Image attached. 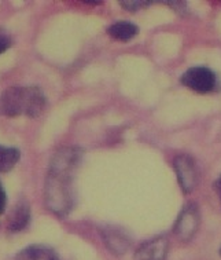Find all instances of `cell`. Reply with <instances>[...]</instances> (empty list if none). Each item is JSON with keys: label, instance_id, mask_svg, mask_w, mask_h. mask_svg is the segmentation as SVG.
Returning <instances> with one entry per match:
<instances>
[{"label": "cell", "instance_id": "obj_2", "mask_svg": "<svg viewBox=\"0 0 221 260\" xmlns=\"http://www.w3.org/2000/svg\"><path fill=\"white\" fill-rule=\"evenodd\" d=\"M46 105L47 100L39 87H10L0 95V114L7 117H39Z\"/></svg>", "mask_w": 221, "mask_h": 260}, {"label": "cell", "instance_id": "obj_6", "mask_svg": "<svg viewBox=\"0 0 221 260\" xmlns=\"http://www.w3.org/2000/svg\"><path fill=\"white\" fill-rule=\"evenodd\" d=\"M100 233L106 246L114 255H123L131 245V238L121 227L104 226Z\"/></svg>", "mask_w": 221, "mask_h": 260}, {"label": "cell", "instance_id": "obj_5", "mask_svg": "<svg viewBox=\"0 0 221 260\" xmlns=\"http://www.w3.org/2000/svg\"><path fill=\"white\" fill-rule=\"evenodd\" d=\"M174 172L184 193H190L197 185V168L194 160L190 156H177L173 161Z\"/></svg>", "mask_w": 221, "mask_h": 260}, {"label": "cell", "instance_id": "obj_4", "mask_svg": "<svg viewBox=\"0 0 221 260\" xmlns=\"http://www.w3.org/2000/svg\"><path fill=\"white\" fill-rule=\"evenodd\" d=\"M199 226V213L195 205L190 204L180 212L173 232L180 241H190Z\"/></svg>", "mask_w": 221, "mask_h": 260}, {"label": "cell", "instance_id": "obj_11", "mask_svg": "<svg viewBox=\"0 0 221 260\" xmlns=\"http://www.w3.org/2000/svg\"><path fill=\"white\" fill-rule=\"evenodd\" d=\"M21 153L15 147H6L0 145V172H9L19 161Z\"/></svg>", "mask_w": 221, "mask_h": 260}, {"label": "cell", "instance_id": "obj_13", "mask_svg": "<svg viewBox=\"0 0 221 260\" xmlns=\"http://www.w3.org/2000/svg\"><path fill=\"white\" fill-rule=\"evenodd\" d=\"M146 3H149V2H137V0H135V2H127V0H124V2H121V6L129 10V11H135V10L140 9L143 6H146Z\"/></svg>", "mask_w": 221, "mask_h": 260}, {"label": "cell", "instance_id": "obj_14", "mask_svg": "<svg viewBox=\"0 0 221 260\" xmlns=\"http://www.w3.org/2000/svg\"><path fill=\"white\" fill-rule=\"evenodd\" d=\"M6 205H7V196H6L5 187L0 183V213L5 212Z\"/></svg>", "mask_w": 221, "mask_h": 260}, {"label": "cell", "instance_id": "obj_16", "mask_svg": "<svg viewBox=\"0 0 221 260\" xmlns=\"http://www.w3.org/2000/svg\"><path fill=\"white\" fill-rule=\"evenodd\" d=\"M220 255H221V249H220Z\"/></svg>", "mask_w": 221, "mask_h": 260}, {"label": "cell", "instance_id": "obj_10", "mask_svg": "<svg viewBox=\"0 0 221 260\" xmlns=\"http://www.w3.org/2000/svg\"><path fill=\"white\" fill-rule=\"evenodd\" d=\"M15 260H58L57 253L42 245H32L25 248L24 251H21L17 255Z\"/></svg>", "mask_w": 221, "mask_h": 260}, {"label": "cell", "instance_id": "obj_12", "mask_svg": "<svg viewBox=\"0 0 221 260\" xmlns=\"http://www.w3.org/2000/svg\"><path fill=\"white\" fill-rule=\"evenodd\" d=\"M11 46V38L10 35L6 32L5 29L0 28V54H3L6 50H9Z\"/></svg>", "mask_w": 221, "mask_h": 260}, {"label": "cell", "instance_id": "obj_3", "mask_svg": "<svg viewBox=\"0 0 221 260\" xmlns=\"http://www.w3.org/2000/svg\"><path fill=\"white\" fill-rule=\"evenodd\" d=\"M181 83L198 94H207L214 90L217 79L214 72L209 68L197 67L186 71L181 76Z\"/></svg>", "mask_w": 221, "mask_h": 260}, {"label": "cell", "instance_id": "obj_7", "mask_svg": "<svg viewBox=\"0 0 221 260\" xmlns=\"http://www.w3.org/2000/svg\"><path fill=\"white\" fill-rule=\"evenodd\" d=\"M169 249V242L165 237H157L139 246L135 260H165Z\"/></svg>", "mask_w": 221, "mask_h": 260}, {"label": "cell", "instance_id": "obj_8", "mask_svg": "<svg viewBox=\"0 0 221 260\" xmlns=\"http://www.w3.org/2000/svg\"><path fill=\"white\" fill-rule=\"evenodd\" d=\"M29 220H30V208L26 201H21L10 216L9 230L13 233L21 232L28 226Z\"/></svg>", "mask_w": 221, "mask_h": 260}, {"label": "cell", "instance_id": "obj_9", "mask_svg": "<svg viewBox=\"0 0 221 260\" xmlns=\"http://www.w3.org/2000/svg\"><path fill=\"white\" fill-rule=\"evenodd\" d=\"M139 29L135 24H132L129 21H118L110 25L107 28V34L116 40L120 42H128L137 35Z\"/></svg>", "mask_w": 221, "mask_h": 260}, {"label": "cell", "instance_id": "obj_15", "mask_svg": "<svg viewBox=\"0 0 221 260\" xmlns=\"http://www.w3.org/2000/svg\"><path fill=\"white\" fill-rule=\"evenodd\" d=\"M216 189H217V193H218V196H220V199H221V176L218 178V180H217Z\"/></svg>", "mask_w": 221, "mask_h": 260}, {"label": "cell", "instance_id": "obj_1", "mask_svg": "<svg viewBox=\"0 0 221 260\" xmlns=\"http://www.w3.org/2000/svg\"><path fill=\"white\" fill-rule=\"evenodd\" d=\"M80 160L81 150L79 147H63L52 156L44 196L48 209L58 216L67 215L73 207L71 180Z\"/></svg>", "mask_w": 221, "mask_h": 260}]
</instances>
